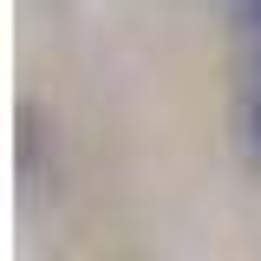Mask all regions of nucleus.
<instances>
[{"mask_svg": "<svg viewBox=\"0 0 261 261\" xmlns=\"http://www.w3.org/2000/svg\"><path fill=\"white\" fill-rule=\"evenodd\" d=\"M248 130H255V150H261V92H255V111H248Z\"/></svg>", "mask_w": 261, "mask_h": 261, "instance_id": "f257e3e1", "label": "nucleus"}, {"mask_svg": "<svg viewBox=\"0 0 261 261\" xmlns=\"http://www.w3.org/2000/svg\"><path fill=\"white\" fill-rule=\"evenodd\" d=\"M248 7H255V20H261V0H248Z\"/></svg>", "mask_w": 261, "mask_h": 261, "instance_id": "f03ea898", "label": "nucleus"}]
</instances>
